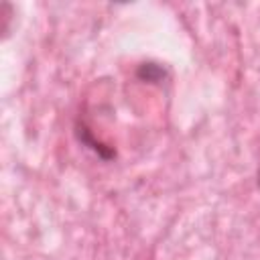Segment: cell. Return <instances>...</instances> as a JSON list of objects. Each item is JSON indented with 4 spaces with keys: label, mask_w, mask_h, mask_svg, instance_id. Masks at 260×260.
<instances>
[{
    "label": "cell",
    "mask_w": 260,
    "mask_h": 260,
    "mask_svg": "<svg viewBox=\"0 0 260 260\" xmlns=\"http://www.w3.org/2000/svg\"><path fill=\"white\" fill-rule=\"evenodd\" d=\"M138 77L146 81H160L165 77V69L158 67L156 63H142L138 69Z\"/></svg>",
    "instance_id": "cell-1"
},
{
    "label": "cell",
    "mask_w": 260,
    "mask_h": 260,
    "mask_svg": "<svg viewBox=\"0 0 260 260\" xmlns=\"http://www.w3.org/2000/svg\"><path fill=\"white\" fill-rule=\"evenodd\" d=\"M258 187H260V169H258Z\"/></svg>",
    "instance_id": "cell-2"
}]
</instances>
